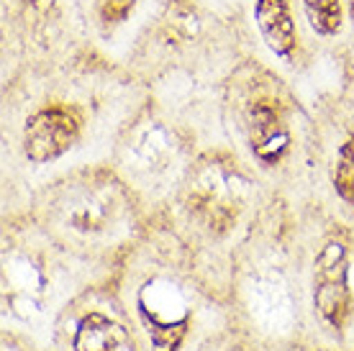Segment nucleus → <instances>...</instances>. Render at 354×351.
<instances>
[{
  "label": "nucleus",
  "instance_id": "0eeeda50",
  "mask_svg": "<svg viewBox=\"0 0 354 351\" xmlns=\"http://www.w3.org/2000/svg\"><path fill=\"white\" fill-rule=\"evenodd\" d=\"M306 6V16H308L310 26L319 34L328 36L337 34L342 26V6L339 0H303Z\"/></svg>",
  "mask_w": 354,
  "mask_h": 351
},
{
  "label": "nucleus",
  "instance_id": "f257e3e1",
  "mask_svg": "<svg viewBox=\"0 0 354 351\" xmlns=\"http://www.w3.org/2000/svg\"><path fill=\"white\" fill-rule=\"evenodd\" d=\"M349 267H346V252L339 241H328L321 249L313 269V300L319 313L331 325H342L349 313Z\"/></svg>",
  "mask_w": 354,
  "mask_h": 351
},
{
  "label": "nucleus",
  "instance_id": "9d476101",
  "mask_svg": "<svg viewBox=\"0 0 354 351\" xmlns=\"http://www.w3.org/2000/svg\"><path fill=\"white\" fill-rule=\"evenodd\" d=\"M129 8H131V0H103L100 3V13L108 21H121L129 13Z\"/></svg>",
  "mask_w": 354,
  "mask_h": 351
},
{
  "label": "nucleus",
  "instance_id": "9b49d317",
  "mask_svg": "<svg viewBox=\"0 0 354 351\" xmlns=\"http://www.w3.org/2000/svg\"><path fill=\"white\" fill-rule=\"evenodd\" d=\"M31 6H36V8H46V6H52V0H28Z\"/></svg>",
  "mask_w": 354,
  "mask_h": 351
},
{
  "label": "nucleus",
  "instance_id": "f03ea898",
  "mask_svg": "<svg viewBox=\"0 0 354 351\" xmlns=\"http://www.w3.org/2000/svg\"><path fill=\"white\" fill-rule=\"evenodd\" d=\"M80 136L77 118L64 108H46L31 115L24 131V149L26 157L36 164L62 157Z\"/></svg>",
  "mask_w": 354,
  "mask_h": 351
},
{
  "label": "nucleus",
  "instance_id": "423d86ee",
  "mask_svg": "<svg viewBox=\"0 0 354 351\" xmlns=\"http://www.w3.org/2000/svg\"><path fill=\"white\" fill-rule=\"evenodd\" d=\"M144 318H147V331H149V339L154 343V351H177L180 343L187 334V316H183L180 321H162L157 313L151 310H142Z\"/></svg>",
  "mask_w": 354,
  "mask_h": 351
},
{
  "label": "nucleus",
  "instance_id": "39448f33",
  "mask_svg": "<svg viewBox=\"0 0 354 351\" xmlns=\"http://www.w3.org/2000/svg\"><path fill=\"white\" fill-rule=\"evenodd\" d=\"M124 343V328L100 313H90L82 318L75 334V351H121Z\"/></svg>",
  "mask_w": 354,
  "mask_h": 351
},
{
  "label": "nucleus",
  "instance_id": "7ed1b4c3",
  "mask_svg": "<svg viewBox=\"0 0 354 351\" xmlns=\"http://www.w3.org/2000/svg\"><path fill=\"white\" fill-rule=\"evenodd\" d=\"M288 144H290V133L280 113L265 100L257 103L249 115V146L254 151V157L262 159L265 164H274L288 151Z\"/></svg>",
  "mask_w": 354,
  "mask_h": 351
},
{
  "label": "nucleus",
  "instance_id": "20e7f679",
  "mask_svg": "<svg viewBox=\"0 0 354 351\" xmlns=\"http://www.w3.org/2000/svg\"><path fill=\"white\" fill-rule=\"evenodd\" d=\"M254 16L267 46L274 54L288 57L295 49V23H292L288 0H257Z\"/></svg>",
  "mask_w": 354,
  "mask_h": 351
},
{
  "label": "nucleus",
  "instance_id": "6e6552de",
  "mask_svg": "<svg viewBox=\"0 0 354 351\" xmlns=\"http://www.w3.org/2000/svg\"><path fill=\"white\" fill-rule=\"evenodd\" d=\"M334 184L337 193L344 198L346 202L354 205V139H349L339 151L337 172H334Z\"/></svg>",
  "mask_w": 354,
  "mask_h": 351
},
{
  "label": "nucleus",
  "instance_id": "1a4fd4ad",
  "mask_svg": "<svg viewBox=\"0 0 354 351\" xmlns=\"http://www.w3.org/2000/svg\"><path fill=\"white\" fill-rule=\"evenodd\" d=\"M169 23H172L175 28H180V31H183V36H193L195 31H198L193 8H190L187 3H183V0H177L175 8L169 6Z\"/></svg>",
  "mask_w": 354,
  "mask_h": 351
}]
</instances>
